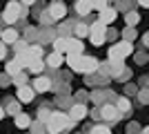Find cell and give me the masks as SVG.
<instances>
[{
	"label": "cell",
	"mask_w": 149,
	"mask_h": 134,
	"mask_svg": "<svg viewBox=\"0 0 149 134\" xmlns=\"http://www.w3.org/2000/svg\"><path fill=\"white\" fill-rule=\"evenodd\" d=\"M20 16H25V11H22V7H20L16 0H13V2H9V5H7V9H5V13H2L5 22H9V25H13Z\"/></svg>",
	"instance_id": "277c9868"
},
{
	"label": "cell",
	"mask_w": 149,
	"mask_h": 134,
	"mask_svg": "<svg viewBox=\"0 0 149 134\" xmlns=\"http://www.w3.org/2000/svg\"><path fill=\"white\" fill-rule=\"evenodd\" d=\"M127 132H129V134H138V132H140V128H138V123H131Z\"/></svg>",
	"instance_id": "1f68e13d"
},
{
	"label": "cell",
	"mask_w": 149,
	"mask_h": 134,
	"mask_svg": "<svg viewBox=\"0 0 149 134\" xmlns=\"http://www.w3.org/2000/svg\"><path fill=\"white\" fill-rule=\"evenodd\" d=\"M5 54H7V47L2 43H0V60H2V58H5Z\"/></svg>",
	"instance_id": "836d02e7"
},
{
	"label": "cell",
	"mask_w": 149,
	"mask_h": 134,
	"mask_svg": "<svg viewBox=\"0 0 149 134\" xmlns=\"http://www.w3.org/2000/svg\"><path fill=\"white\" fill-rule=\"evenodd\" d=\"M13 47H16V54H25L29 45H27L25 40H20V38H18V40H16V43H13Z\"/></svg>",
	"instance_id": "f1b7e54d"
},
{
	"label": "cell",
	"mask_w": 149,
	"mask_h": 134,
	"mask_svg": "<svg viewBox=\"0 0 149 134\" xmlns=\"http://www.w3.org/2000/svg\"><path fill=\"white\" fill-rule=\"evenodd\" d=\"M31 89H33V92H49V89H51V81H49V78H45V76H40V78L33 81Z\"/></svg>",
	"instance_id": "7c38bea8"
},
{
	"label": "cell",
	"mask_w": 149,
	"mask_h": 134,
	"mask_svg": "<svg viewBox=\"0 0 149 134\" xmlns=\"http://www.w3.org/2000/svg\"><path fill=\"white\" fill-rule=\"evenodd\" d=\"M0 34H2V32H0Z\"/></svg>",
	"instance_id": "f35d334b"
},
{
	"label": "cell",
	"mask_w": 149,
	"mask_h": 134,
	"mask_svg": "<svg viewBox=\"0 0 149 134\" xmlns=\"http://www.w3.org/2000/svg\"><path fill=\"white\" fill-rule=\"evenodd\" d=\"M65 60H67V65L69 67H71V69H80V60H82V56H76V54H67V58H65Z\"/></svg>",
	"instance_id": "d6986e66"
},
{
	"label": "cell",
	"mask_w": 149,
	"mask_h": 134,
	"mask_svg": "<svg viewBox=\"0 0 149 134\" xmlns=\"http://www.w3.org/2000/svg\"><path fill=\"white\" fill-rule=\"evenodd\" d=\"M49 116H51L49 107H40V109H38V121H40V123H47V121H49Z\"/></svg>",
	"instance_id": "cb8c5ba5"
},
{
	"label": "cell",
	"mask_w": 149,
	"mask_h": 134,
	"mask_svg": "<svg viewBox=\"0 0 149 134\" xmlns=\"http://www.w3.org/2000/svg\"><path fill=\"white\" fill-rule=\"evenodd\" d=\"M13 121H16V128L27 130V128L31 125V116H29V114H22V112H20V114H16V116H13Z\"/></svg>",
	"instance_id": "9a60e30c"
},
{
	"label": "cell",
	"mask_w": 149,
	"mask_h": 134,
	"mask_svg": "<svg viewBox=\"0 0 149 134\" xmlns=\"http://www.w3.org/2000/svg\"><path fill=\"white\" fill-rule=\"evenodd\" d=\"M11 81H13V85L22 87V85H27V74H22V72H20V74H16V76L11 78Z\"/></svg>",
	"instance_id": "4316f807"
},
{
	"label": "cell",
	"mask_w": 149,
	"mask_h": 134,
	"mask_svg": "<svg viewBox=\"0 0 149 134\" xmlns=\"http://www.w3.org/2000/svg\"><path fill=\"white\" fill-rule=\"evenodd\" d=\"M116 16H118V11H116V9H111V7H105V9L100 11V20H98V22H102V25H109V22H113V20H116Z\"/></svg>",
	"instance_id": "8fae6325"
},
{
	"label": "cell",
	"mask_w": 149,
	"mask_h": 134,
	"mask_svg": "<svg viewBox=\"0 0 149 134\" xmlns=\"http://www.w3.org/2000/svg\"><path fill=\"white\" fill-rule=\"evenodd\" d=\"M76 36H78V38L89 36V27H87V25H76Z\"/></svg>",
	"instance_id": "83f0119b"
},
{
	"label": "cell",
	"mask_w": 149,
	"mask_h": 134,
	"mask_svg": "<svg viewBox=\"0 0 149 134\" xmlns=\"http://www.w3.org/2000/svg\"><path fill=\"white\" fill-rule=\"evenodd\" d=\"M67 51V38H56L54 40V54H62Z\"/></svg>",
	"instance_id": "603a6c76"
},
{
	"label": "cell",
	"mask_w": 149,
	"mask_h": 134,
	"mask_svg": "<svg viewBox=\"0 0 149 134\" xmlns=\"http://www.w3.org/2000/svg\"><path fill=\"white\" fill-rule=\"evenodd\" d=\"M67 54L82 56V43H80L78 38H69V40H67Z\"/></svg>",
	"instance_id": "5bb4252c"
},
{
	"label": "cell",
	"mask_w": 149,
	"mask_h": 134,
	"mask_svg": "<svg viewBox=\"0 0 149 134\" xmlns=\"http://www.w3.org/2000/svg\"><path fill=\"white\" fill-rule=\"evenodd\" d=\"M69 119L71 121H80V119H85L87 116V105H82V103H74L71 107H69Z\"/></svg>",
	"instance_id": "ba28073f"
},
{
	"label": "cell",
	"mask_w": 149,
	"mask_h": 134,
	"mask_svg": "<svg viewBox=\"0 0 149 134\" xmlns=\"http://www.w3.org/2000/svg\"><path fill=\"white\" fill-rule=\"evenodd\" d=\"M5 114H11V116H16V114H20V103L16 101V98H7L5 101Z\"/></svg>",
	"instance_id": "4fadbf2b"
},
{
	"label": "cell",
	"mask_w": 149,
	"mask_h": 134,
	"mask_svg": "<svg viewBox=\"0 0 149 134\" xmlns=\"http://www.w3.org/2000/svg\"><path fill=\"white\" fill-rule=\"evenodd\" d=\"M76 125V121H71L65 112H51L49 121L45 123V132L47 134H58V132H65V130H71Z\"/></svg>",
	"instance_id": "6da1fadb"
},
{
	"label": "cell",
	"mask_w": 149,
	"mask_h": 134,
	"mask_svg": "<svg viewBox=\"0 0 149 134\" xmlns=\"http://www.w3.org/2000/svg\"><path fill=\"white\" fill-rule=\"evenodd\" d=\"M45 65H47V67H51V69H58V67L62 65V56H60V54H49V56H47V60H45Z\"/></svg>",
	"instance_id": "ac0fdd59"
},
{
	"label": "cell",
	"mask_w": 149,
	"mask_h": 134,
	"mask_svg": "<svg viewBox=\"0 0 149 134\" xmlns=\"http://www.w3.org/2000/svg\"><path fill=\"white\" fill-rule=\"evenodd\" d=\"M56 105H58V107H71V105H74V101H71L69 96H58Z\"/></svg>",
	"instance_id": "484cf974"
},
{
	"label": "cell",
	"mask_w": 149,
	"mask_h": 134,
	"mask_svg": "<svg viewBox=\"0 0 149 134\" xmlns=\"http://www.w3.org/2000/svg\"><path fill=\"white\" fill-rule=\"evenodd\" d=\"M138 98H140L143 103H147V92H145V89H143V92H138Z\"/></svg>",
	"instance_id": "d6a6232c"
},
{
	"label": "cell",
	"mask_w": 149,
	"mask_h": 134,
	"mask_svg": "<svg viewBox=\"0 0 149 134\" xmlns=\"http://www.w3.org/2000/svg\"><path fill=\"white\" fill-rule=\"evenodd\" d=\"M47 13H49L51 20H62L65 13H67V7H65V2H60V0H54L49 5V9H47Z\"/></svg>",
	"instance_id": "8992f818"
},
{
	"label": "cell",
	"mask_w": 149,
	"mask_h": 134,
	"mask_svg": "<svg viewBox=\"0 0 149 134\" xmlns=\"http://www.w3.org/2000/svg\"><path fill=\"white\" fill-rule=\"evenodd\" d=\"M98 67H100V63L96 60V58H91V56H82V60H80V69L78 72H85V74H89V76H93L96 72H98Z\"/></svg>",
	"instance_id": "52a82bcc"
},
{
	"label": "cell",
	"mask_w": 149,
	"mask_h": 134,
	"mask_svg": "<svg viewBox=\"0 0 149 134\" xmlns=\"http://www.w3.org/2000/svg\"><path fill=\"white\" fill-rule=\"evenodd\" d=\"M76 11H78V16H87L91 11V5H89L87 0H78L76 2Z\"/></svg>",
	"instance_id": "ffe728a7"
},
{
	"label": "cell",
	"mask_w": 149,
	"mask_h": 134,
	"mask_svg": "<svg viewBox=\"0 0 149 134\" xmlns=\"http://www.w3.org/2000/svg\"><path fill=\"white\" fill-rule=\"evenodd\" d=\"M33 96H36V92L31 89V85H22V87H18V103H31V101H33Z\"/></svg>",
	"instance_id": "9c48e42d"
},
{
	"label": "cell",
	"mask_w": 149,
	"mask_h": 134,
	"mask_svg": "<svg viewBox=\"0 0 149 134\" xmlns=\"http://www.w3.org/2000/svg\"><path fill=\"white\" fill-rule=\"evenodd\" d=\"M138 2H140V5H143V7H147V0H138Z\"/></svg>",
	"instance_id": "8d00e7d4"
},
{
	"label": "cell",
	"mask_w": 149,
	"mask_h": 134,
	"mask_svg": "<svg viewBox=\"0 0 149 134\" xmlns=\"http://www.w3.org/2000/svg\"><path fill=\"white\" fill-rule=\"evenodd\" d=\"M138 134H149V132H147V130H143V132H138Z\"/></svg>",
	"instance_id": "74e56055"
},
{
	"label": "cell",
	"mask_w": 149,
	"mask_h": 134,
	"mask_svg": "<svg viewBox=\"0 0 149 134\" xmlns=\"http://www.w3.org/2000/svg\"><path fill=\"white\" fill-rule=\"evenodd\" d=\"M113 107L118 109V114H120V116H123V114L127 116V114L131 112V101L127 98V96H120V98H116V105H113Z\"/></svg>",
	"instance_id": "30bf717a"
},
{
	"label": "cell",
	"mask_w": 149,
	"mask_h": 134,
	"mask_svg": "<svg viewBox=\"0 0 149 134\" xmlns=\"http://www.w3.org/2000/svg\"><path fill=\"white\" fill-rule=\"evenodd\" d=\"M2 116H5V109L0 107V121H2Z\"/></svg>",
	"instance_id": "d590c367"
},
{
	"label": "cell",
	"mask_w": 149,
	"mask_h": 134,
	"mask_svg": "<svg viewBox=\"0 0 149 134\" xmlns=\"http://www.w3.org/2000/svg\"><path fill=\"white\" fill-rule=\"evenodd\" d=\"M29 128H31V134H47L45 132V123H40V121H33Z\"/></svg>",
	"instance_id": "d4e9b609"
},
{
	"label": "cell",
	"mask_w": 149,
	"mask_h": 134,
	"mask_svg": "<svg viewBox=\"0 0 149 134\" xmlns=\"http://www.w3.org/2000/svg\"><path fill=\"white\" fill-rule=\"evenodd\" d=\"M138 20H140V16H138L136 11H127V22H129V25H136Z\"/></svg>",
	"instance_id": "4dcf8cb0"
},
{
	"label": "cell",
	"mask_w": 149,
	"mask_h": 134,
	"mask_svg": "<svg viewBox=\"0 0 149 134\" xmlns=\"http://www.w3.org/2000/svg\"><path fill=\"white\" fill-rule=\"evenodd\" d=\"M89 38H91L93 45H102V43H105V38H107V29H105V25H102V22H96V25H91V27H89Z\"/></svg>",
	"instance_id": "5b68a950"
},
{
	"label": "cell",
	"mask_w": 149,
	"mask_h": 134,
	"mask_svg": "<svg viewBox=\"0 0 149 134\" xmlns=\"http://www.w3.org/2000/svg\"><path fill=\"white\" fill-rule=\"evenodd\" d=\"M27 69H29L31 74H40V72L45 69V63L40 60V58H31L29 63H27Z\"/></svg>",
	"instance_id": "2e32d148"
},
{
	"label": "cell",
	"mask_w": 149,
	"mask_h": 134,
	"mask_svg": "<svg viewBox=\"0 0 149 134\" xmlns=\"http://www.w3.org/2000/svg\"><path fill=\"white\" fill-rule=\"evenodd\" d=\"M131 51H134V45L129 43V40H120V43H116L109 49V60L111 63H120L125 56H129Z\"/></svg>",
	"instance_id": "7a4b0ae2"
},
{
	"label": "cell",
	"mask_w": 149,
	"mask_h": 134,
	"mask_svg": "<svg viewBox=\"0 0 149 134\" xmlns=\"http://www.w3.org/2000/svg\"><path fill=\"white\" fill-rule=\"evenodd\" d=\"M89 5H91V9H100L102 11L107 7V0H89Z\"/></svg>",
	"instance_id": "f546056e"
},
{
	"label": "cell",
	"mask_w": 149,
	"mask_h": 134,
	"mask_svg": "<svg viewBox=\"0 0 149 134\" xmlns=\"http://www.w3.org/2000/svg\"><path fill=\"white\" fill-rule=\"evenodd\" d=\"M20 72H22V67H20V65H18V60H16V58L7 63V74H9V76H11V78L16 76V74H20Z\"/></svg>",
	"instance_id": "44dd1931"
},
{
	"label": "cell",
	"mask_w": 149,
	"mask_h": 134,
	"mask_svg": "<svg viewBox=\"0 0 149 134\" xmlns=\"http://www.w3.org/2000/svg\"><path fill=\"white\" fill-rule=\"evenodd\" d=\"M87 134H111V130H109V125H105V123H98V125L89 128Z\"/></svg>",
	"instance_id": "7402d4cb"
},
{
	"label": "cell",
	"mask_w": 149,
	"mask_h": 134,
	"mask_svg": "<svg viewBox=\"0 0 149 134\" xmlns=\"http://www.w3.org/2000/svg\"><path fill=\"white\" fill-rule=\"evenodd\" d=\"M98 119L100 121H107L109 125H113V123L120 121V114H118V109L113 107V103H105V105L98 107Z\"/></svg>",
	"instance_id": "3957f363"
},
{
	"label": "cell",
	"mask_w": 149,
	"mask_h": 134,
	"mask_svg": "<svg viewBox=\"0 0 149 134\" xmlns=\"http://www.w3.org/2000/svg\"><path fill=\"white\" fill-rule=\"evenodd\" d=\"M0 38H2V45H7V43H16V40H18V32H16V29H5V32L0 34Z\"/></svg>",
	"instance_id": "e0dca14e"
},
{
	"label": "cell",
	"mask_w": 149,
	"mask_h": 134,
	"mask_svg": "<svg viewBox=\"0 0 149 134\" xmlns=\"http://www.w3.org/2000/svg\"><path fill=\"white\" fill-rule=\"evenodd\" d=\"M22 2H25V5H33V2H36V0H22Z\"/></svg>",
	"instance_id": "e575fe53"
}]
</instances>
